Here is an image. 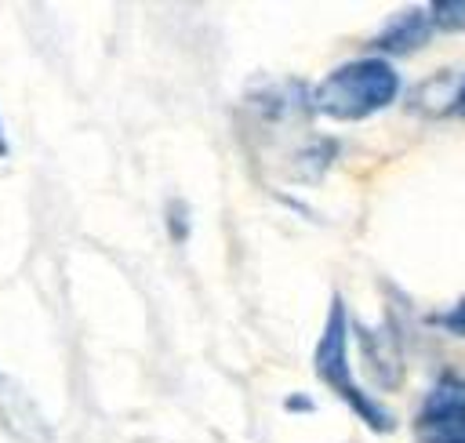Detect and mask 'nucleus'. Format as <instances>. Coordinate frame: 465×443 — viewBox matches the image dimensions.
Segmentation results:
<instances>
[{
  "instance_id": "nucleus-9",
  "label": "nucleus",
  "mask_w": 465,
  "mask_h": 443,
  "mask_svg": "<svg viewBox=\"0 0 465 443\" xmlns=\"http://www.w3.org/2000/svg\"><path fill=\"white\" fill-rule=\"evenodd\" d=\"M436 323L440 327H447L450 334H458V338H465V298L454 305V309H447L443 316H436Z\"/></svg>"
},
{
  "instance_id": "nucleus-12",
  "label": "nucleus",
  "mask_w": 465,
  "mask_h": 443,
  "mask_svg": "<svg viewBox=\"0 0 465 443\" xmlns=\"http://www.w3.org/2000/svg\"><path fill=\"white\" fill-rule=\"evenodd\" d=\"M11 153V145H7V131H4V123H0V156H7Z\"/></svg>"
},
{
  "instance_id": "nucleus-2",
  "label": "nucleus",
  "mask_w": 465,
  "mask_h": 443,
  "mask_svg": "<svg viewBox=\"0 0 465 443\" xmlns=\"http://www.w3.org/2000/svg\"><path fill=\"white\" fill-rule=\"evenodd\" d=\"M312 367H316V378L371 428V432H389L396 425L392 410L385 403H378L356 378H352V367H349V316H345V301L334 294L331 298V312H327V323L316 338V349H312Z\"/></svg>"
},
{
  "instance_id": "nucleus-10",
  "label": "nucleus",
  "mask_w": 465,
  "mask_h": 443,
  "mask_svg": "<svg viewBox=\"0 0 465 443\" xmlns=\"http://www.w3.org/2000/svg\"><path fill=\"white\" fill-rule=\"evenodd\" d=\"M283 410H312V399H309V396H302V392H294V396H287V399H283Z\"/></svg>"
},
{
  "instance_id": "nucleus-1",
  "label": "nucleus",
  "mask_w": 465,
  "mask_h": 443,
  "mask_svg": "<svg viewBox=\"0 0 465 443\" xmlns=\"http://www.w3.org/2000/svg\"><path fill=\"white\" fill-rule=\"evenodd\" d=\"M400 94V73L381 54H360L331 69L312 91V109L331 120H363L392 105Z\"/></svg>"
},
{
  "instance_id": "nucleus-8",
  "label": "nucleus",
  "mask_w": 465,
  "mask_h": 443,
  "mask_svg": "<svg viewBox=\"0 0 465 443\" xmlns=\"http://www.w3.org/2000/svg\"><path fill=\"white\" fill-rule=\"evenodd\" d=\"M429 15H432L436 29L465 33V0H440V4H429Z\"/></svg>"
},
{
  "instance_id": "nucleus-7",
  "label": "nucleus",
  "mask_w": 465,
  "mask_h": 443,
  "mask_svg": "<svg viewBox=\"0 0 465 443\" xmlns=\"http://www.w3.org/2000/svg\"><path fill=\"white\" fill-rule=\"evenodd\" d=\"M163 225H167V236H171V243H185L189 240V232H193V218H189V203L185 200H178V196H171L167 200V207H163Z\"/></svg>"
},
{
  "instance_id": "nucleus-11",
  "label": "nucleus",
  "mask_w": 465,
  "mask_h": 443,
  "mask_svg": "<svg viewBox=\"0 0 465 443\" xmlns=\"http://www.w3.org/2000/svg\"><path fill=\"white\" fill-rule=\"evenodd\" d=\"M454 113L465 116V84H461V91H458V98H454Z\"/></svg>"
},
{
  "instance_id": "nucleus-3",
  "label": "nucleus",
  "mask_w": 465,
  "mask_h": 443,
  "mask_svg": "<svg viewBox=\"0 0 465 443\" xmlns=\"http://www.w3.org/2000/svg\"><path fill=\"white\" fill-rule=\"evenodd\" d=\"M414 436L418 443H465V378L443 374L429 389L414 418Z\"/></svg>"
},
{
  "instance_id": "nucleus-4",
  "label": "nucleus",
  "mask_w": 465,
  "mask_h": 443,
  "mask_svg": "<svg viewBox=\"0 0 465 443\" xmlns=\"http://www.w3.org/2000/svg\"><path fill=\"white\" fill-rule=\"evenodd\" d=\"M0 425L22 443H51V425L33 403V396L0 370Z\"/></svg>"
},
{
  "instance_id": "nucleus-6",
  "label": "nucleus",
  "mask_w": 465,
  "mask_h": 443,
  "mask_svg": "<svg viewBox=\"0 0 465 443\" xmlns=\"http://www.w3.org/2000/svg\"><path fill=\"white\" fill-rule=\"evenodd\" d=\"M436 33V22L429 15V7H414L400 18H392L378 36H374V51L381 54H411L414 47H421L429 36Z\"/></svg>"
},
{
  "instance_id": "nucleus-5",
  "label": "nucleus",
  "mask_w": 465,
  "mask_h": 443,
  "mask_svg": "<svg viewBox=\"0 0 465 443\" xmlns=\"http://www.w3.org/2000/svg\"><path fill=\"white\" fill-rule=\"evenodd\" d=\"M360 349H363V363L371 367L378 385L396 389L403 381V356H400V345H396V334L389 323L378 330L360 327Z\"/></svg>"
}]
</instances>
